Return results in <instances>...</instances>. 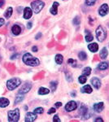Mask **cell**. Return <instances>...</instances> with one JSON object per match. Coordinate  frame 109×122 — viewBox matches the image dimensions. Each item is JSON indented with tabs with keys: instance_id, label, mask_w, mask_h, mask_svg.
<instances>
[{
	"instance_id": "1",
	"label": "cell",
	"mask_w": 109,
	"mask_h": 122,
	"mask_svg": "<svg viewBox=\"0 0 109 122\" xmlns=\"http://www.w3.org/2000/svg\"><path fill=\"white\" fill-rule=\"evenodd\" d=\"M22 60H23V62L28 66L34 67V66L39 65V64H40V61H39L38 59L33 57L32 55L29 54V53H25L23 56Z\"/></svg>"
},
{
	"instance_id": "2",
	"label": "cell",
	"mask_w": 109,
	"mask_h": 122,
	"mask_svg": "<svg viewBox=\"0 0 109 122\" xmlns=\"http://www.w3.org/2000/svg\"><path fill=\"white\" fill-rule=\"evenodd\" d=\"M45 3L42 0H35L31 3V9L34 11L36 14L39 13L42 11V9L44 7Z\"/></svg>"
},
{
	"instance_id": "3",
	"label": "cell",
	"mask_w": 109,
	"mask_h": 122,
	"mask_svg": "<svg viewBox=\"0 0 109 122\" xmlns=\"http://www.w3.org/2000/svg\"><path fill=\"white\" fill-rule=\"evenodd\" d=\"M8 116V121L17 122L20 119V110L19 108H16L15 110H11L7 113Z\"/></svg>"
},
{
	"instance_id": "4",
	"label": "cell",
	"mask_w": 109,
	"mask_h": 122,
	"mask_svg": "<svg viewBox=\"0 0 109 122\" xmlns=\"http://www.w3.org/2000/svg\"><path fill=\"white\" fill-rule=\"evenodd\" d=\"M21 84V80L20 78H11L7 81V87L9 90H13L17 88Z\"/></svg>"
},
{
	"instance_id": "5",
	"label": "cell",
	"mask_w": 109,
	"mask_h": 122,
	"mask_svg": "<svg viewBox=\"0 0 109 122\" xmlns=\"http://www.w3.org/2000/svg\"><path fill=\"white\" fill-rule=\"evenodd\" d=\"M95 33H96V38L98 39V41H99L101 42H104V39L106 38V37H107L106 31H105L104 29L103 28L102 26H100V25L96 29Z\"/></svg>"
},
{
	"instance_id": "6",
	"label": "cell",
	"mask_w": 109,
	"mask_h": 122,
	"mask_svg": "<svg viewBox=\"0 0 109 122\" xmlns=\"http://www.w3.org/2000/svg\"><path fill=\"white\" fill-rule=\"evenodd\" d=\"M31 88H32V84H31L30 82H26V83L24 84L22 86V87L20 89L18 94H26L31 90Z\"/></svg>"
},
{
	"instance_id": "7",
	"label": "cell",
	"mask_w": 109,
	"mask_h": 122,
	"mask_svg": "<svg viewBox=\"0 0 109 122\" xmlns=\"http://www.w3.org/2000/svg\"><path fill=\"white\" fill-rule=\"evenodd\" d=\"M77 107V104L75 101H69L68 103L66 104V106H65V110H66L67 112H73L74 111V110H76Z\"/></svg>"
},
{
	"instance_id": "8",
	"label": "cell",
	"mask_w": 109,
	"mask_h": 122,
	"mask_svg": "<svg viewBox=\"0 0 109 122\" xmlns=\"http://www.w3.org/2000/svg\"><path fill=\"white\" fill-rule=\"evenodd\" d=\"M108 12H109V7L106 3H104V4L99 7V14L101 16H104V15H106Z\"/></svg>"
},
{
	"instance_id": "9",
	"label": "cell",
	"mask_w": 109,
	"mask_h": 122,
	"mask_svg": "<svg viewBox=\"0 0 109 122\" xmlns=\"http://www.w3.org/2000/svg\"><path fill=\"white\" fill-rule=\"evenodd\" d=\"M80 114L84 120H86V119H88V118H90L89 111H88V109H87V107H85V106H82V107H80Z\"/></svg>"
},
{
	"instance_id": "10",
	"label": "cell",
	"mask_w": 109,
	"mask_h": 122,
	"mask_svg": "<svg viewBox=\"0 0 109 122\" xmlns=\"http://www.w3.org/2000/svg\"><path fill=\"white\" fill-rule=\"evenodd\" d=\"M37 119V114L34 112H28L25 115V121L26 122H33Z\"/></svg>"
},
{
	"instance_id": "11",
	"label": "cell",
	"mask_w": 109,
	"mask_h": 122,
	"mask_svg": "<svg viewBox=\"0 0 109 122\" xmlns=\"http://www.w3.org/2000/svg\"><path fill=\"white\" fill-rule=\"evenodd\" d=\"M91 84L97 90H99L101 87V81L98 77H93L91 79Z\"/></svg>"
},
{
	"instance_id": "12",
	"label": "cell",
	"mask_w": 109,
	"mask_h": 122,
	"mask_svg": "<svg viewBox=\"0 0 109 122\" xmlns=\"http://www.w3.org/2000/svg\"><path fill=\"white\" fill-rule=\"evenodd\" d=\"M32 15H33L32 9L29 8V7H25V10H24V18L29 20L31 18Z\"/></svg>"
},
{
	"instance_id": "13",
	"label": "cell",
	"mask_w": 109,
	"mask_h": 122,
	"mask_svg": "<svg viewBox=\"0 0 109 122\" xmlns=\"http://www.w3.org/2000/svg\"><path fill=\"white\" fill-rule=\"evenodd\" d=\"M93 108H94V111H96L97 112H102L103 110H104V104L103 102L95 103V104H94V106H93Z\"/></svg>"
},
{
	"instance_id": "14",
	"label": "cell",
	"mask_w": 109,
	"mask_h": 122,
	"mask_svg": "<svg viewBox=\"0 0 109 122\" xmlns=\"http://www.w3.org/2000/svg\"><path fill=\"white\" fill-rule=\"evenodd\" d=\"M88 49L91 52H93V53H95L98 51V50H99V46H98V44L95 42H94V43H90V44H89L88 45Z\"/></svg>"
},
{
	"instance_id": "15",
	"label": "cell",
	"mask_w": 109,
	"mask_h": 122,
	"mask_svg": "<svg viewBox=\"0 0 109 122\" xmlns=\"http://www.w3.org/2000/svg\"><path fill=\"white\" fill-rule=\"evenodd\" d=\"M11 32L14 35H19L21 33V28L18 25H14L11 28Z\"/></svg>"
},
{
	"instance_id": "16",
	"label": "cell",
	"mask_w": 109,
	"mask_h": 122,
	"mask_svg": "<svg viewBox=\"0 0 109 122\" xmlns=\"http://www.w3.org/2000/svg\"><path fill=\"white\" fill-rule=\"evenodd\" d=\"M59 6V3H57V2H55L54 3H53L52 7H51V8L50 9V12L51 13L52 15H56L57 12H58V7Z\"/></svg>"
},
{
	"instance_id": "17",
	"label": "cell",
	"mask_w": 109,
	"mask_h": 122,
	"mask_svg": "<svg viewBox=\"0 0 109 122\" xmlns=\"http://www.w3.org/2000/svg\"><path fill=\"white\" fill-rule=\"evenodd\" d=\"M10 104L9 99L6 98H0V107H6Z\"/></svg>"
},
{
	"instance_id": "18",
	"label": "cell",
	"mask_w": 109,
	"mask_h": 122,
	"mask_svg": "<svg viewBox=\"0 0 109 122\" xmlns=\"http://www.w3.org/2000/svg\"><path fill=\"white\" fill-rule=\"evenodd\" d=\"M81 91H82V93L90 94V93H92L93 90L90 85H86V86H84L82 89H81Z\"/></svg>"
},
{
	"instance_id": "19",
	"label": "cell",
	"mask_w": 109,
	"mask_h": 122,
	"mask_svg": "<svg viewBox=\"0 0 109 122\" xmlns=\"http://www.w3.org/2000/svg\"><path fill=\"white\" fill-rule=\"evenodd\" d=\"M109 68V63L104 61V62H101L98 65V68L100 70H106L107 68Z\"/></svg>"
},
{
	"instance_id": "20",
	"label": "cell",
	"mask_w": 109,
	"mask_h": 122,
	"mask_svg": "<svg viewBox=\"0 0 109 122\" xmlns=\"http://www.w3.org/2000/svg\"><path fill=\"white\" fill-rule=\"evenodd\" d=\"M108 50H107L106 47H104V48L102 49V50L100 51V54H99V56L101 59H103V60H105V59L108 57Z\"/></svg>"
},
{
	"instance_id": "21",
	"label": "cell",
	"mask_w": 109,
	"mask_h": 122,
	"mask_svg": "<svg viewBox=\"0 0 109 122\" xmlns=\"http://www.w3.org/2000/svg\"><path fill=\"white\" fill-rule=\"evenodd\" d=\"M12 11H13V9H12V7H11L6 10V11L4 12V16L6 18L9 19L10 17L11 16V15H12Z\"/></svg>"
},
{
	"instance_id": "22",
	"label": "cell",
	"mask_w": 109,
	"mask_h": 122,
	"mask_svg": "<svg viewBox=\"0 0 109 122\" xmlns=\"http://www.w3.org/2000/svg\"><path fill=\"white\" fill-rule=\"evenodd\" d=\"M50 93V90L47 89V88L45 87H40L38 90V94H42V95H44V94H47Z\"/></svg>"
},
{
	"instance_id": "23",
	"label": "cell",
	"mask_w": 109,
	"mask_h": 122,
	"mask_svg": "<svg viewBox=\"0 0 109 122\" xmlns=\"http://www.w3.org/2000/svg\"><path fill=\"white\" fill-rule=\"evenodd\" d=\"M55 62H56L58 64H62L63 61H64V57H63L62 55L58 54V55H56V56H55Z\"/></svg>"
},
{
	"instance_id": "24",
	"label": "cell",
	"mask_w": 109,
	"mask_h": 122,
	"mask_svg": "<svg viewBox=\"0 0 109 122\" xmlns=\"http://www.w3.org/2000/svg\"><path fill=\"white\" fill-rule=\"evenodd\" d=\"M90 73H91V68L90 67H86V68L82 70V75H84V76H87L90 75Z\"/></svg>"
},
{
	"instance_id": "25",
	"label": "cell",
	"mask_w": 109,
	"mask_h": 122,
	"mask_svg": "<svg viewBox=\"0 0 109 122\" xmlns=\"http://www.w3.org/2000/svg\"><path fill=\"white\" fill-rule=\"evenodd\" d=\"M78 57H79V59H80L81 60H86V58H87V55H86V52H84V51H81L80 53L78 54Z\"/></svg>"
},
{
	"instance_id": "26",
	"label": "cell",
	"mask_w": 109,
	"mask_h": 122,
	"mask_svg": "<svg viewBox=\"0 0 109 122\" xmlns=\"http://www.w3.org/2000/svg\"><path fill=\"white\" fill-rule=\"evenodd\" d=\"M24 100V95L23 94H18V95L16 96V100H15V104L20 103V102L23 101Z\"/></svg>"
},
{
	"instance_id": "27",
	"label": "cell",
	"mask_w": 109,
	"mask_h": 122,
	"mask_svg": "<svg viewBox=\"0 0 109 122\" xmlns=\"http://www.w3.org/2000/svg\"><path fill=\"white\" fill-rule=\"evenodd\" d=\"M78 81L81 84H85L87 81V78H86V76H84V75H82L78 77Z\"/></svg>"
},
{
	"instance_id": "28",
	"label": "cell",
	"mask_w": 109,
	"mask_h": 122,
	"mask_svg": "<svg viewBox=\"0 0 109 122\" xmlns=\"http://www.w3.org/2000/svg\"><path fill=\"white\" fill-rule=\"evenodd\" d=\"M57 84H58V82L57 81H51L50 85H51V90L52 91H55V90H56V87H57Z\"/></svg>"
},
{
	"instance_id": "29",
	"label": "cell",
	"mask_w": 109,
	"mask_h": 122,
	"mask_svg": "<svg viewBox=\"0 0 109 122\" xmlns=\"http://www.w3.org/2000/svg\"><path fill=\"white\" fill-rule=\"evenodd\" d=\"M81 23V18L79 16H76L74 18V20H73V25H79Z\"/></svg>"
},
{
	"instance_id": "30",
	"label": "cell",
	"mask_w": 109,
	"mask_h": 122,
	"mask_svg": "<svg viewBox=\"0 0 109 122\" xmlns=\"http://www.w3.org/2000/svg\"><path fill=\"white\" fill-rule=\"evenodd\" d=\"M93 39H94V37L92 36V34L90 33H87V35L86 36V42H91V41H93Z\"/></svg>"
},
{
	"instance_id": "31",
	"label": "cell",
	"mask_w": 109,
	"mask_h": 122,
	"mask_svg": "<svg viewBox=\"0 0 109 122\" xmlns=\"http://www.w3.org/2000/svg\"><path fill=\"white\" fill-rule=\"evenodd\" d=\"M33 112L36 114H42L43 113V108L42 107H37L33 110Z\"/></svg>"
},
{
	"instance_id": "32",
	"label": "cell",
	"mask_w": 109,
	"mask_h": 122,
	"mask_svg": "<svg viewBox=\"0 0 109 122\" xmlns=\"http://www.w3.org/2000/svg\"><path fill=\"white\" fill-rule=\"evenodd\" d=\"M96 3V0H86V4L87 6H93Z\"/></svg>"
},
{
	"instance_id": "33",
	"label": "cell",
	"mask_w": 109,
	"mask_h": 122,
	"mask_svg": "<svg viewBox=\"0 0 109 122\" xmlns=\"http://www.w3.org/2000/svg\"><path fill=\"white\" fill-rule=\"evenodd\" d=\"M68 64H71V65H72V67H76L77 66L76 60H74L73 59H69V60H68Z\"/></svg>"
},
{
	"instance_id": "34",
	"label": "cell",
	"mask_w": 109,
	"mask_h": 122,
	"mask_svg": "<svg viewBox=\"0 0 109 122\" xmlns=\"http://www.w3.org/2000/svg\"><path fill=\"white\" fill-rule=\"evenodd\" d=\"M53 121H57V122H60V119L59 118V116L58 115H55L54 117H53Z\"/></svg>"
},
{
	"instance_id": "35",
	"label": "cell",
	"mask_w": 109,
	"mask_h": 122,
	"mask_svg": "<svg viewBox=\"0 0 109 122\" xmlns=\"http://www.w3.org/2000/svg\"><path fill=\"white\" fill-rule=\"evenodd\" d=\"M55 111H56V110H55V107H51V109L48 111V114H49V115H51V114H52V113H55Z\"/></svg>"
},
{
	"instance_id": "36",
	"label": "cell",
	"mask_w": 109,
	"mask_h": 122,
	"mask_svg": "<svg viewBox=\"0 0 109 122\" xmlns=\"http://www.w3.org/2000/svg\"><path fill=\"white\" fill-rule=\"evenodd\" d=\"M4 23H5L4 19H3V18H0V27L3 26V25H4Z\"/></svg>"
},
{
	"instance_id": "37",
	"label": "cell",
	"mask_w": 109,
	"mask_h": 122,
	"mask_svg": "<svg viewBox=\"0 0 109 122\" xmlns=\"http://www.w3.org/2000/svg\"><path fill=\"white\" fill-rule=\"evenodd\" d=\"M55 107H61L62 106V103H60V102H57V103H55Z\"/></svg>"
},
{
	"instance_id": "38",
	"label": "cell",
	"mask_w": 109,
	"mask_h": 122,
	"mask_svg": "<svg viewBox=\"0 0 109 122\" xmlns=\"http://www.w3.org/2000/svg\"><path fill=\"white\" fill-rule=\"evenodd\" d=\"M41 37H42V33H38L36 36H35V39H39Z\"/></svg>"
},
{
	"instance_id": "39",
	"label": "cell",
	"mask_w": 109,
	"mask_h": 122,
	"mask_svg": "<svg viewBox=\"0 0 109 122\" xmlns=\"http://www.w3.org/2000/svg\"><path fill=\"white\" fill-rule=\"evenodd\" d=\"M27 28L28 29H31L32 28V22H29L27 24Z\"/></svg>"
},
{
	"instance_id": "40",
	"label": "cell",
	"mask_w": 109,
	"mask_h": 122,
	"mask_svg": "<svg viewBox=\"0 0 109 122\" xmlns=\"http://www.w3.org/2000/svg\"><path fill=\"white\" fill-rule=\"evenodd\" d=\"M5 3V1L4 0H0V7H2Z\"/></svg>"
},
{
	"instance_id": "41",
	"label": "cell",
	"mask_w": 109,
	"mask_h": 122,
	"mask_svg": "<svg viewBox=\"0 0 109 122\" xmlns=\"http://www.w3.org/2000/svg\"><path fill=\"white\" fill-rule=\"evenodd\" d=\"M32 51H33V52H37V47L36 46H34L32 48Z\"/></svg>"
},
{
	"instance_id": "42",
	"label": "cell",
	"mask_w": 109,
	"mask_h": 122,
	"mask_svg": "<svg viewBox=\"0 0 109 122\" xmlns=\"http://www.w3.org/2000/svg\"><path fill=\"white\" fill-rule=\"evenodd\" d=\"M94 121H96V122H97V121H102V122H103V121H104V120H103L102 118L99 117V118H96V119L94 120Z\"/></svg>"
},
{
	"instance_id": "43",
	"label": "cell",
	"mask_w": 109,
	"mask_h": 122,
	"mask_svg": "<svg viewBox=\"0 0 109 122\" xmlns=\"http://www.w3.org/2000/svg\"><path fill=\"white\" fill-rule=\"evenodd\" d=\"M17 56H18V55H17V54H16V55H13V56L11 57V60H14V58H16Z\"/></svg>"
},
{
	"instance_id": "44",
	"label": "cell",
	"mask_w": 109,
	"mask_h": 122,
	"mask_svg": "<svg viewBox=\"0 0 109 122\" xmlns=\"http://www.w3.org/2000/svg\"><path fill=\"white\" fill-rule=\"evenodd\" d=\"M75 95H76V94H75V93H72V96H75Z\"/></svg>"
}]
</instances>
